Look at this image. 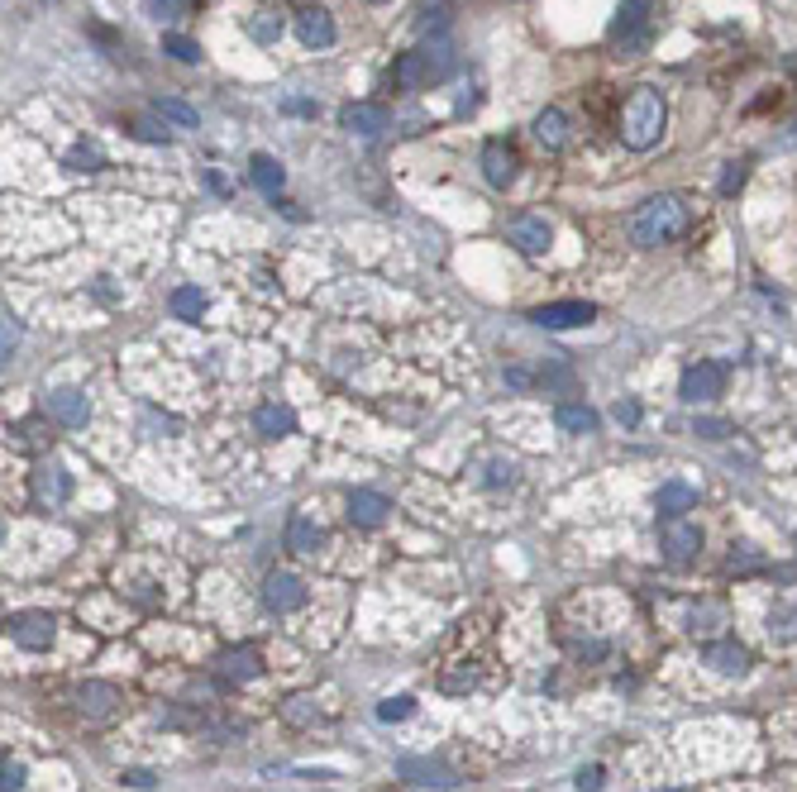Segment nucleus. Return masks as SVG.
Returning <instances> with one entry per match:
<instances>
[{"mask_svg":"<svg viewBox=\"0 0 797 792\" xmlns=\"http://www.w3.org/2000/svg\"><path fill=\"white\" fill-rule=\"evenodd\" d=\"M454 44L449 38H430V44L421 48H411V53H401L397 67H391V87L397 91H430V87H440V81H449L454 77Z\"/></svg>","mask_w":797,"mask_h":792,"instance_id":"obj_1","label":"nucleus"},{"mask_svg":"<svg viewBox=\"0 0 797 792\" xmlns=\"http://www.w3.org/2000/svg\"><path fill=\"white\" fill-rule=\"evenodd\" d=\"M664 120H668V110H664V96L659 91H654V87L631 91V101H625V110H621L625 144H631V148H654V144H659V134H664Z\"/></svg>","mask_w":797,"mask_h":792,"instance_id":"obj_2","label":"nucleus"},{"mask_svg":"<svg viewBox=\"0 0 797 792\" xmlns=\"http://www.w3.org/2000/svg\"><path fill=\"white\" fill-rule=\"evenodd\" d=\"M688 220H692V215H688V205H683L678 196H654V201L640 205V215H635L631 234H635V244L654 248V244L678 239V234L688 229Z\"/></svg>","mask_w":797,"mask_h":792,"instance_id":"obj_3","label":"nucleus"},{"mask_svg":"<svg viewBox=\"0 0 797 792\" xmlns=\"http://www.w3.org/2000/svg\"><path fill=\"white\" fill-rule=\"evenodd\" d=\"M611 44H617L625 58H640L650 48V0H625L621 15L611 20Z\"/></svg>","mask_w":797,"mask_h":792,"instance_id":"obj_4","label":"nucleus"},{"mask_svg":"<svg viewBox=\"0 0 797 792\" xmlns=\"http://www.w3.org/2000/svg\"><path fill=\"white\" fill-rule=\"evenodd\" d=\"M530 321L540 329H583L597 321V305L592 301H550V305H535Z\"/></svg>","mask_w":797,"mask_h":792,"instance_id":"obj_5","label":"nucleus"},{"mask_svg":"<svg viewBox=\"0 0 797 792\" xmlns=\"http://www.w3.org/2000/svg\"><path fill=\"white\" fill-rule=\"evenodd\" d=\"M683 401L688 406H702V401H717L726 392V368L721 363H711V358H702V363H692L688 372H683Z\"/></svg>","mask_w":797,"mask_h":792,"instance_id":"obj_6","label":"nucleus"},{"mask_svg":"<svg viewBox=\"0 0 797 792\" xmlns=\"http://www.w3.org/2000/svg\"><path fill=\"white\" fill-rule=\"evenodd\" d=\"M5 625H10V640L20 649H48L53 635H58V621H53L48 611H15Z\"/></svg>","mask_w":797,"mask_h":792,"instance_id":"obj_7","label":"nucleus"},{"mask_svg":"<svg viewBox=\"0 0 797 792\" xmlns=\"http://www.w3.org/2000/svg\"><path fill=\"white\" fill-rule=\"evenodd\" d=\"M659 545H664V559L668 563H692L697 554H702V530L688 521H678V516H668L659 525Z\"/></svg>","mask_w":797,"mask_h":792,"instance_id":"obj_8","label":"nucleus"},{"mask_svg":"<svg viewBox=\"0 0 797 792\" xmlns=\"http://www.w3.org/2000/svg\"><path fill=\"white\" fill-rule=\"evenodd\" d=\"M397 773L407 778L411 788H430V792H449V788L458 783L449 763H440V759H415V754L401 759V763H397Z\"/></svg>","mask_w":797,"mask_h":792,"instance_id":"obj_9","label":"nucleus"},{"mask_svg":"<svg viewBox=\"0 0 797 792\" xmlns=\"http://www.w3.org/2000/svg\"><path fill=\"white\" fill-rule=\"evenodd\" d=\"M340 124L358 138H377V134L391 129V115H387V105H377V101H354V105L340 110Z\"/></svg>","mask_w":797,"mask_h":792,"instance_id":"obj_10","label":"nucleus"},{"mask_svg":"<svg viewBox=\"0 0 797 792\" xmlns=\"http://www.w3.org/2000/svg\"><path fill=\"white\" fill-rule=\"evenodd\" d=\"M44 411L53 415L58 425H87V415H91V401L87 392H77V387H53V392L44 396Z\"/></svg>","mask_w":797,"mask_h":792,"instance_id":"obj_11","label":"nucleus"},{"mask_svg":"<svg viewBox=\"0 0 797 792\" xmlns=\"http://www.w3.org/2000/svg\"><path fill=\"white\" fill-rule=\"evenodd\" d=\"M263 673V663L254 649H225V654L215 659V678L225 688H239V683H254V678Z\"/></svg>","mask_w":797,"mask_h":792,"instance_id":"obj_12","label":"nucleus"},{"mask_svg":"<svg viewBox=\"0 0 797 792\" xmlns=\"http://www.w3.org/2000/svg\"><path fill=\"white\" fill-rule=\"evenodd\" d=\"M550 239H554V229H550V220L544 215H516L511 220V244L521 248V254H544L550 248Z\"/></svg>","mask_w":797,"mask_h":792,"instance_id":"obj_13","label":"nucleus"},{"mask_svg":"<svg viewBox=\"0 0 797 792\" xmlns=\"http://www.w3.org/2000/svg\"><path fill=\"white\" fill-rule=\"evenodd\" d=\"M516 168H521V158H516L511 144L492 138V144L482 148V177H487L492 187H511V182H516Z\"/></svg>","mask_w":797,"mask_h":792,"instance_id":"obj_14","label":"nucleus"},{"mask_svg":"<svg viewBox=\"0 0 797 792\" xmlns=\"http://www.w3.org/2000/svg\"><path fill=\"white\" fill-rule=\"evenodd\" d=\"M263 606H268V611H297V606H306L301 578H291V573H268V582H263Z\"/></svg>","mask_w":797,"mask_h":792,"instance_id":"obj_15","label":"nucleus"},{"mask_svg":"<svg viewBox=\"0 0 797 792\" xmlns=\"http://www.w3.org/2000/svg\"><path fill=\"white\" fill-rule=\"evenodd\" d=\"M297 34H301L306 48H330L334 44V20L320 5H306V10H297Z\"/></svg>","mask_w":797,"mask_h":792,"instance_id":"obj_16","label":"nucleus"},{"mask_svg":"<svg viewBox=\"0 0 797 792\" xmlns=\"http://www.w3.org/2000/svg\"><path fill=\"white\" fill-rule=\"evenodd\" d=\"M77 706H81V716H87V721H105V716H115L120 692L110 683H81L77 688Z\"/></svg>","mask_w":797,"mask_h":792,"instance_id":"obj_17","label":"nucleus"},{"mask_svg":"<svg viewBox=\"0 0 797 792\" xmlns=\"http://www.w3.org/2000/svg\"><path fill=\"white\" fill-rule=\"evenodd\" d=\"M387 502L377 492H348V521L363 525V530H373V525H382L387 521Z\"/></svg>","mask_w":797,"mask_h":792,"instance_id":"obj_18","label":"nucleus"},{"mask_svg":"<svg viewBox=\"0 0 797 792\" xmlns=\"http://www.w3.org/2000/svg\"><path fill=\"white\" fill-rule=\"evenodd\" d=\"M67 492H72V482H67V472H63L58 463H48V468H38V472H34V496H38V502L63 506V502H67Z\"/></svg>","mask_w":797,"mask_h":792,"instance_id":"obj_19","label":"nucleus"},{"mask_svg":"<svg viewBox=\"0 0 797 792\" xmlns=\"http://www.w3.org/2000/svg\"><path fill=\"white\" fill-rule=\"evenodd\" d=\"M554 421H558V429H568V435H597V425H602L587 401H564V406L554 411Z\"/></svg>","mask_w":797,"mask_h":792,"instance_id":"obj_20","label":"nucleus"},{"mask_svg":"<svg viewBox=\"0 0 797 792\" xmlns=\"http://www.w3.org/2000/svg\"><path fill=\"white\" fill-rule=\"evenodd\" d=\"M248 177H254V187L263 191V196H277V191H282V182H287L282 163L268 158V153H254V158H248Z\"/></svg>","mask_w":797,"mask_h":792,"instance_id":"obj_21","label":"nucleus"},{"mask_svg":"<svg viewBox=\"0 0 797 792\" xmlns=\"http://www.w3.org/2000/svg\"><path fill=\"white\" fill-rule=\"evenodd\" d=\"M254 429L258 435H291L297 429V415H291V406H277V401H268V406H258L254 411Z\"/></svg>","mask_w":797,"mask_h":792,"instance_id":"obj_22","label":"nucleus"},{"mask_svg":"<svg viewBox=\"0 0 797 792\" xmlns=\"http://www.w3.org/2000/svg\"><path fill=\"white\" fill-rule=\"evenodd\" d=\"M535 138L544 148H564L568 144V115H564V110H554V105L540 110V115H535Z\"/></svg>","mask_w":797,"mask_h":792,"instance_id":"obj_23","label":"nucleus"},{"mask_svg":"<svg viewBox=\"0 0 797 792\" xmlns=\"http://www.w3.org/2000/svg\"><path fill=\"white\" fill-rule=\"evenodd\" d=\"M702 654H707V663H711V669H717V673H745V669H750V654H745V649H740V645H731V640H717V645H707Z\"/></svg>","mask_w":797,"mask_h":792,"instance_id":"obj_24","label":"nucleus"},{"mask_svg":"<svg viewBox=\"0 0 797 792\" xmlns=\"http://www.w3.org/2000/svg\"><path fill=\"white\" fill-rule=\"evenodd\" d=\"M692 502H697V492H692L683 478H674V482H664V488H659V502H654V506H659V516L668 521V516H683V511H692Z\"/></svg>","mask_w":797,"mask_h":792,"instance_id":"obj_25","label":"nucleus"},{"mask_svg":"<svg viewBox=\"0 0 797 792\" xmlns=\"http://www.w3.org/2000/svg\"><path fill=\"white\" fill-rule=\"evenodd\" d=\"M287 549L291 554H315L320 549V525L311 516H291L287 521Z\"/></svg>","mask_w":797,"mask_h":792,"instance_id":"obj_26","label":"nucleus"},{"mask_svg":"<svg viewBox=\"0 0 797 792\" xmlns=\"http://www.w3.org/2000/svg\"><path fill=\"white\" fill-rule=\"evenodd\" d=\"M172 315H177V321H191V325L201 321V315H206L201 287H177V291H172Z\"/></svg>","mask_w":797,"mask_h":792,"instance_id":"obj_27","label":"nucleus"},{"mask_svg":"<svg viewBox=\"0 0 797 792\" xmlns=\"http://www.w3.org/2000/svg\"><path fill=\"white\" fill-rule=\"evenodd\" d=\"M248 38H254V44H277V38H282V20H277L273 10L248 15Z\"/></svg>","mask_w":797,"mask_h":792,"instance_id":"obj_28","label":"nucleus"},{"mask_svg":"<svg viewBox=\"0 0 797 792\" xmlns=\"http://www.w3.org/2000/svg\"><path fill=\"white\" fill-rule=\"evenodd\" d=\"M153 115H158V120H172V124H181V129H191V124H196V110H191L187 101H172V96L153 101Z\"/></svg>","mask_w":797,"mask_h":792,"instance_id":"obj_29","label":"nucleus"},{"mask_svg":"<svg viewBox=\"0 0 797 792\" xmlns=\"http://www.w3.org/2000/svg\"><path fill=\"white\" fill-rule=\"evenodd\" d=\"M163 53H172L177 63H201V48L187 34H163Z\"/></svg>","mask_w":797,"mask_h":792,"instance_id":"obj_30","label":"nucleus"},{"mask_svg":"<svg viewBox=\"0 0 797 792\" xmlns=\"http://www.w3.org/2000/svg\"><path fill=\"white\" fill-rule=\"evenodd\" d=\"M67 168H72V172H101V153L81 144V148L67 153Z\"/></svg>","mask_w":797,"mask_h":792,"instance_id":"obj_31","label":"nucleus"},{"mask_svg":"<svg viewBox=\"0 0 797 792\" xmlns=\"http://www.w3.org/2000/svg\"><path fill=\"white\" fill-rule=\"evenodd\" d=\"M130 129L144 138V144H167V138H172V134H167V124H158V120H130Z\"/></svg>","mask_w":797,"mask_h":792,"instance_id":"obj_32","label":"nucleus"},{"mask_svg":"<svg viewBox=\"0 0 797 792\" xmlns=\"http://www.w3.org/2000/svg\"><path fill=\"white\" fill-rule=\"evenodd\" d=\"M144 10L163 24V20H177L181 10H187V0H144Z\"/></svg>","mask_w":797,"mask_h":792,"instance_id":"obj_33","label":"nucleus"},{"mask_svg":"<svg viewBox=\"0 0 797 792\" xmlns=\"http://www.w3.org/2000/svg\"><path fill=\"white\" fill-rule=\"evenodd\" d=\"M411 712H415V702H411V697H391V702L377 706V721H407Z\"/></svg>","mask_w":797,"mask_h":792,"instance_id":"obj_34","label":"nucleus"},{"mask_svg":"<svg viewBox=\"0 0 797 792\" xmlns=\"http://www.w3.org/2000/svg\"><path fill=\"white\" fill-rule=\"evenodd\" d=\"M745 177H750V168H745V163H726V177H721V196H735V191L745 187Z\"/></svg>","mask_w":797,"mask_h":792,"instance_id":"obj_35","label":"nucleus"},{"mask_svg":"<svg viewBox=\"0 0 797 792\" xmlns=\"http://www.w3.org/2000/svg\"><path fill=\"white\" fill-rule=\"evenodd\" d=\"M0 792H24V763L5 759V773H0Z\"/></svg>","mask_w":797,"mask_h":792,"instance_id":"obj_36","label":"nucleus"},{"mask_svg":"<svg viewBox=\"0 0 797 792\" xmlns=\"http://www.w3.org/2000/svg\"><path fill=\"white\" fill-rule=\"evenodd\" d=\"M573 788H578V792H602V769H597V763H587V769H578V778H573Z\"/></svg>","mask_w":797,"mask_h":792,"instance_id":"obj_37","label":"nucleus"},{"mask_svg":"<svg viewBox=\"0 0 797 792\" xmlns=\"http://www.w3.org/2000/svg\"><path fill=\"white\" fill-rule=\"evenodd\" d=\"M540 387H573V372L558 363V368H540Z\"/></svg>","mask_w":797,"mask_h":792,"instance_id":"obj_38","label":"nucleus"},{"mask_svg":"<svg viewBox=\"0 0 797 792\" xmlns=\"http://www.w3.org/2000/svg\"><path fill=\"white\" fill-rule=\"evenodd\" d=\"M692 435H702V439H726V435H731V425H726V421H697V425H692Z\"/></svg>","mask_w":797,"mask_h":792,"instance_id":"obj_39","label":"nucleus"},{"mask_svg":"<svg viewBox=\"0 0 797 792\" xmlns=\"http://www.w3.org/2000/svg\"><path fill=\"white\" fill-rule=\"evenodd\" d=\"M511 478H516L511 463H492V468H487V488H511Z\"/></svg>","mask_w":797,"mask_h":792,"instance_id":"obj_40","label":"nucleus"},{"mask_svg":"<svg viewBox=\"0 0 797 792\" xmlns=\"http://www.w3.org/2000/svg\"><path fill=\"white\" fill-rule=\"evenodd\" d=\"M15 349H20V325H15V321H5V339H0V354L10 358Z\"/></svg>","mask_w":797,"mask_h":792,"instance_id":"obj_41","label":"nucleus"},{"mask_svg":"<svg viewBox=\"0 0 797 792\" xmlns=\"http://www.w3.org/2000/svg\"><path fill=\"white\" fill-rule=\"evenodd\" d=\"M287 721H311V702H306V697L287 702Z\"/></svg>","mask_w":797,"mask_h":792,"instance_id":"obj_42","label":"nucleus"},{"mask_svg":"<svg viewBox=\"0 0 797 792\" xmlns=\"http://www.w3.org/2000/svg\"><path fill=\"white\" fill-rule=\"evenodd\" d=\"M124 783H130V788H148L153 773H148V769H130V773H124Z\"/></svg>","mask_w":797,"mask_h":792,"instance_id":"obj_43","label":"nucleus"},{"mask_svg":"<svg viewBox=\"0 0 797 792\" xmlns=\"http://www.w3.org/2000/svg\"><path fill=\"white\" fill-rule=\"evenodd\" d=\"M617 415H621L625 425H635V421H640V406H635V401H625V406H617Z\"/></svg>","mask_w":797,"mask_h":792,"instance_id":"obj_44","label":"nucleus"},{"mask_svg":"<svg viewBox=\"0 0 797 792\" xmlns=\"http://www.w3.org/2000/svg\"><path fill=\"white\" fill-rule=\"evenodd\" d=\"M507 382H511V387H530V382H535V378H530V372H525V368H511V372H507Z\"/></svg>","mask_w":797,"mask_h":792,"instance_id":"obj_45","label":"nucleus"},{"mask_svg":"<svg viewBox=\"0 0 797 792\" xmlns=\"http://www.w3.org/2000/svg\"><path fill=\"white\" fill-rule=\"evenodd\" d=\"M287 110H291V115H311L315 105H311V101H297V96H291V101H287Z\"/></svg>","mask_w":797,"mask_h":792,"instance_id":"obj_46","label":"nucleus"},{"mask_svg":"<svg viewBox=\"0 0 797 792\" xmlns=\"http://www.w3.org/2000/svg\"><path fill=\"white\" fill-rule=\"evenodd\" d=\"M368 5H382V0H368Z\"/></svg>","mask_w":797,"mask_h":792,"instance_id":"obj_47","label":"nucleus"}]
</instances>
